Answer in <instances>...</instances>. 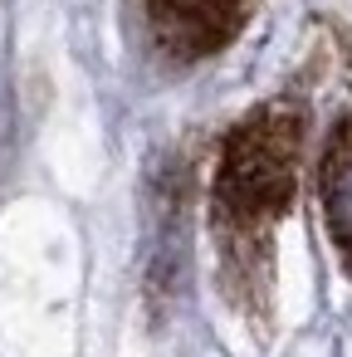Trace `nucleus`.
<instances>
[{
  "instance_id": "1",
  "label": "nucleus",
  "mask_w": 352,
  "mask_h": 357,
  "mask_svg": "<svg viewBox=\"0 0 352 357\" xmlns=\"http://www.w3.org/2000/svg\"><path fill=\"white\" fill-rule=\"evenodd\" d=\"M303 103L298 98H269L250 108L220 142L211 206H215V235L230 259H264L269 225L293 206L298 191V162H303Z\"/></svg>"
},
{
  "instance_id": "2",
  "label": "nucleus",
  "mask_w": 352,
  "mask_h": 357,
  "mask_svg": "<svg viewBox=\"0 0 352 357\" xmlns=\"http://www.w3.org/2000/svg\"><path fill=\"white\" fill-rule=\"evenodd\" d=\"M157 50L176 64L220 54L250 20V0H142Z\"/></svg>"
},
{
  "instance_id": "3",
  "label": "nucleus",
  "mask_w": 352,
  "mask_h": 357,
  "mask_svg": "<svg viewBox=\"0 0 352 357\" xmlns=\"http://www.w3.org/2000/svg\"><path fill=\"white\" fill-rule=\"evenodd\" d=\"M318 196H323V220L337 245V255L352 269V113L332 128L318 167Z\"/></svg>"
}]
</instances>
